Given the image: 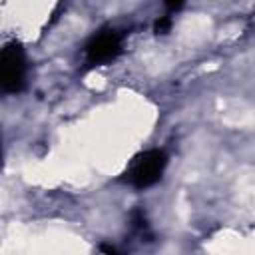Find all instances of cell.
<instances>
[{
	"instance_id": "1",
	"label": "cell",
	"mask_w": 255,
	"mask_h": 255,
	"mask_svg": "<svg viewBox=\"0 0 255 255\" xmlns=\"http://www.w3.org/2000/svg\"><path fill=\"white\" fill-rule=\"evenodd\" d=\"M167 165V155L165 151L161 149H149V151H143L139 153L133 163L129 165L128 173H126V179L137 187V189H145L153 183L159 181L163 169Z\"/></svg>"
},
{
	"instance_id": "2",
	"label": "cell",
	"mask_w": 255,
	"mask_h": 255,
	"mask_svg": "<svg viewBox=\"0 0 255 255\" xmlns=\"http://www.w3.org/2000/svg\"><path fill=\"white\" fill-rule=\"evenodd\" d=\"M24 74H26V60L24 50L20 44L10 42L2 48L0 56V84L4 92L16 94L24 88Z\"/></svg>"
},
{
	"instance_id": "3",
	"label": "cell",
	"mask_w": 255,
	"mask_h": 255,
	"mask_svg": "<svg viewBox=\"0 0 255 255\" xmlns=\"http://www.w3.org/2000/svg\"><path fill=\"white\" fill-rule=\"evenodd\" d=\"M120 52H122V38L116 32L106 30L90 40V44L86 46V60L88 64L98 66L114 60Z\"/></svg>"
},
{
	"instance_id": "4",
	"label": "cell",
	"mask_w": 255,
	"mask_h": 255,
	"mask_svg": "<svg viewBox=\"0 0 255 255\" xmlns=\"http://www.w3.org/2000/svg\"><path fill=\"white\" fill-rule=\"evenodd\" d=\"M153 28H155V32H157V34H165V32L171 28V18H169V16H161V18L155 22V26H153Z\"/></svg>"
},
{
	"instance_id": "5",
	"label": "cell",
	"mask_w": 255,
	"mask_h": 255,
	"mask_svg": "<svg viewBox=\"0 0 255 255\" xmlns=\"http://www.w3.org/2000/svg\"><path fill=\"white\" fill-rule=\"evenodd\" d=\"M163 2H165L167 10H179V8L183 6V2H185V0H163Z\"/></svg>"
},
{
	"instance_id": "6",
	"label": "cell",
	"mask_w": 255,
	"mask_h": 255,
	"mask_svg": "<svg viewBox=\"0 0 255 255\" xmlns=\"http://www.w3.org/2000/svg\"><path fill=\"white\" fill-rule=\"evenodd\" d=\"M100 249H102V251H106V253H116V249H114V247H108V245H102Z\"/></svg>"
}]
</instances>
